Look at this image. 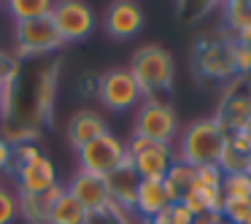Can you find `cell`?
<instances>
[{"label": "cell", "mask_w": 251, "mask_h": 224, "mask_svg": "<svg viewBox=\"0 0 251 224\" xmlns=\"http://www.w3.org/2000/svg\"><path fill=\"white\" fill-rule=\"evenodd\" d=\"M227 135L216 124V119H197L186 124L176 138V159L192 165V168H202V165H219V157L224 151Z\"/></svg>", "instance_id": "obj_1"}, {"label": "cell", "mask_w": 251, "mask_h": 224, "mask_svg": "<svg viewBox=\"0 0 251 224\" xmlns=\"http://www.w3.org/2000/svg\"><path fill=\"white\" fill-rule=\"evenodd\" d=\"M130 73L138 81L143 92V100H162L159 95L170 92L176 78V62L173 54L168 49H162L159 44H146L132 54Z\"/></svg>", "instance_id": "obj_2"}, {"label": "cell", "mask_w": 251, "mask_h": 224, "mask_svg": "<svg viewBox=\"0 0 251 224\" xmlns=\"http://www.w3.org/2000/svg\"><path fill=\"white\" fill-rule=\"evenodd\" d=\"M178 132H181V124H178V116H176L170 103L146 98L138 105L135 122H132V135L146 138L151 143H168V146H173Z\"/></svg>", "instance_id": "obj_3"}, {"label": "cell", "mask_w": 251, "mask_h": 224, "mask_svg": "<svg viewBox=\"0 0 251 224\" xmlns=\"http://www.w3.org/2000/svg\"><path fill=\"white\" fill-rule=\"evenodd\" d=\"M14 41H17V60H38V57L54 54L65 46V41L60 38L51 17L33 19V22H19L14 30Z\"/></svg>", "instance_id": "obj_4"}, {"label": "cell", "mask_w": 251, "mask_h": 224, "mask_svg": "<svg viewBox=\"0 0 251 224\" xmlns=\"http://www.w3.org/2000/svg\"><path fill=\"white\" fill-rule=\"evenodd\" d=\"M127 157L141 181H162L176 162V149L168 143H151L146 138L132 135L127 141Z\"/></svg>", "instance_id": "obj_5"}, {"label": "cell", "mask_w": 251, "mask_h": 224, "mask_svg": "<svg viewBox=\"0 0 251 224\" xmlns=\"http://www.w3.org/2000/svg\"><path fill=\"white\" fill-rule=\"evenodd\" d=\"M76 154H78V170H87V173L108 178L116 168H122L127 162V143L108 130L105 135H100L92 143L81 146Z\"/></svg>", "instance_id": "obj_6"}, {"label": "cell", "mask_w": 251, "mask_h": 224, "mask_svg": "<svg viewBox=\"0 0 251 224\" xmlns=\"http://www.w3.org/2000/svg\"><path fill=\"white\" fill-rule=\"evenodd\" d=\"M98 100L114 114L138 108L143 103V92L132 78L130 68H114L98 78Z\"/></svg>", "instance_id": "obj_7"}, {"label": "cell", "mask_w": 251, "mask_h": 224, "mask_svg": "<svg viewBox=\"0 0 251 224\" xmlns=\"http://www.w3.org/2000/svg\"><path fill=\"white\" fill-rule=\"evenodd\" d=\"M51 22L65 44H76L92 35L95 30V11L81 0H60L51 8Z\"/></svg>", "instance_id": "obj_8"}, {"label": "cell", "mask_w": 251, "mask_h": 224, "mask_svg": "<svg viewBox=\"0 0 251 224\" xmlns=\"http://www.w3.org/2000/svg\"><path fill=\"white\" fill-rule=\"evenodd\" d=\"M195 68L202 78L213 81H229L235 78V60H232V38H213L202 41L195 51Z\"/></svg>", "instance_id": "obj_9"}, {"label": "cell", "mask_w": 251, "mask_h": 224, "mask_svg": "<svg viewBox=\"0 0 251 224\" xmlns=\"http://www.w3.org/2000/svg\"><path fill=\"white\" fill-rule=\"evenodd\" d=\"M249 116H251V89L246 87V78H235L232 87L224 92L213 119L224 130V135H232V132L243 130Z\"/></svg>", "instance_id": "obj_10"}, {"label": "cell", "mask_w": 251, "mask_h": 224, "mask_svg": "<svg viewBox=\"0 0 251 224\" xmlns=\"http://www.w3.org/2000/svg\"><path fill=\"white\" fill-rule=\"evenodd\" d=\"M14 178H17V189L19 195H46L49 189H54L60 184L57 178V168L44 151L38 157L27 159L22 165H14Z\"/></svg>", "instance_id": "obj_11"}, {"label": "cell", "mask_w": 251, "mask_h": 224, "mask_svg": "<svg viewBox=\"0 0 251 224\" xmlns=\"http://www.w3.org/2000/svg\"><path fill=\"white\" fill-rule=\"evenodd\" d=\"M143 22H146L143 8L138 3H132V0H116L105 11V33L116 41L135 38L143 30Z\"/></svg>", "instance_id": "obj_12"}, {"label": "cell", "mask_w": 251, "mask_h": 224, "mask_svg": "<svg viewBox=\"0 0 251 224\" xmlns=\"http://www.w3.org/2000/svg\"><path fill=\"white\" fill-rule=\"evenodd\" d=\"M87 213H98L103 208L111 205V197H108V184H105L103 175H95L87 173V170H78L76 175L71 178V184L65 186Z\"/></svg>", "instance_id": "obj_13"}, {"label": "cell", "mask_w": 251, "mask_h": 224, "mask_svg": "<svg viewBox=\"0 0 251 224\" xmlns=\"http://www.w3.org/2000/svg\"><path fill=\"white\" fill-rule=\"evenodd\" d=\"M108 184V197H111V205L122 208V211H132L135 208V197H138V186H141V175L135 173L130 157L122 168H116L114 173L105 178Z\"/></svg>", "instance_id": "obj_14"}, {"label": "cell", "mask_w": 251, "mask_h": 224, "mask_svg": "<svg viewBox=\"0 0 251 224\" xmlns=\"http://www.w3.org/2000/svg\"><path fill=\"white\" fill-rule=\"evenodd\" d=\"M105 132H108L105 119L92 108L76 111V114L71 116V122H68V143H71L76 151L81 146H87V143H92L95 138L105 135Z\"/></svg>", "instance_id": "obj_15"}, {"label": "cell", "mask_w": 251, "mask_h": 224, "mask_svg": "<svg viewBox=\"0 0 251 224\" xmlns=\"http://www.w3.org/2000/svg\"><path fill=\"white\" fill-rule=\"evenodd\" d=\"M170 202L173 200H170V195H168L162 181H141L138 197H135V208H132V211H135L138 219H143V222L149 224L159 211H165Z\"/></svg>", "instance_id": "obj_16"}, {"label": "cell", "mask_w": 251, "mask_h": 224, "mask_svg": "<svg viewBox=\"0 0 251 224\" xmlns=\"http://www.w3.org/2000/svg\"><path fill=\"white\" fill-rule=\"evenodd\" d=\"M65 189L62 184H57L54 189H49L46 195H19V216L27 224H49V208L60 192Z\"/></svg>", "instance_id": "obj_17"}, {"label": "cell", "mask_w": 251, "mask_h": 224, "mask_svg": "<svg viewBox=\"0 0 251 224\" xmlns=\"http://www.w3.org/2000/svg\"><path fill=\"white\" fill-rule=\"evenodd\" d=\"M89 213L81 208V202L71 195L68 189H62L60 195L51 200L49 208V224H87Z\"/></svg>", "instance_id": "obj_18"}, {"label": "cell", "mask_w": 251, "mask_h": 224, "mask_svg": "<svg viewBox=\"0 0 251 224\" xmlns=\"http://www.w3.org/2000/svg\"><path fill=\"white\" fill-rule=\"evenodd\" d=\"M162 184H165V189H168L170 200L181 202L186 192L195 186V168H192V165H186V162H181V159H176L173 168L168 170V175L162 178Z\"/></svg>", "instance_id": "obj_19"}, {"label": "cell", "mask_w": 251, "mask_h": 224, "mask_svg": "<svg viewBox=\"0 0 251 224\" xmlns=\"http://www.w3.org/2000/svg\"><path fill=\"white\" fill-rule=\"evenodd\" d=\"M6 8L11 14L14 25H19V22H33V19L51 17L54 3L51 0H11V3H6Z\"/></svg>", "instance_id": "obj_20"}, {"label": "cell", "mask_w": 251, "mask_h": 224, "mask_svg": "<svg viewBox=\"0 0 251 224\" xmlns=\"http://www.w3.org/2000/svg\"><path fill=\"white\" fill-rule=\"evenodd\" d=\"M222 17H224V25H227V30L232 35L229 38H235L238 33H243V30L251 27V0H229V3H224L222 6Z\"/></svg>", "instance_id": "obj_21"}, {"label": "cell", "mask_w": 251, "mask_h": 224, "mask_svg": "<svg viewBox=\"0 0 251 224\" xmlns=\"http://www.w3.org/2000/svg\"><path fill=\"white\" fill-rule=\"evenodd\" d=\"M87 224H146L143 219L135 216V211H122L116 205H108L98 213H89Z\"/></svg>", "instance_id": "obj_22"}, {"label": "cell", "mask_w": 251, "mask_h": 224, "mask_svg": "<svg viewBox=\"0 0 251 224\" xmlns=\"http://www.w3.org/2000/svg\"><path fill=\"white\" fill-rule=\"evenodd\" d=\"M222 195L229 197V200H251V175L249 173L224 175Z\"/></svg>", "instance_id": "obj_23"}, {"label": "cell", "mask_w": 251, "mask_h": 224, "mask_svg": "<svg viewBox=\"0 0 251 224\" xmlns=\"http://www.w3.org/2000/svg\"><path fill=\"white\" fill-rule=\"evenodd\" d=\"M192 211L184 205V202H170L165 211H159L157 216L151 219L149 224H192Z\"/></svg>", "instance_id": "obj_24"}, {"label": "cell", "mask_w": 251, "mask_h": 224, "mask_svg": "<svg viewBox=\"0 0 251 224\" xmlns=\"http://www.w3.org/2000/svg\"><path fill=\"white\" fill-rule=\"evenodd\" d=\"M246 165H249V157L240 151H235L229 143H224V151L219 157V170L224 175H235V173H246Z\"/></svg>", "instance_id": "obj_25"}, {"label": "cell", "mask_w": 251, "mask_h": 224, "mask_svg": "<svg viewBox=\"0 0 251 224\" xmlns=\"http://www.w3.org/2000/svg\"><path fill=\"white\" fill-rule=\"evenodd\" d=\"M219 213H222V219H227L232 224H243L251 216V200H229V197H224Z\"/></svg>", "instance_id": "obj_26"}, {"label": "cell", "mask_w": 251, "mask_h": 224, "mask_svg": "<svg viewBox=\"0 0 251 224\" xmlns=\"http://www.w3.org/2000/svg\"><path fill=\"white\" fill-rule=\"evenodd\" d=\"M19 219V195L0 186V224H14Z\"/></svg>", "instance_id": "obj_27"}, {"label": "cell", "mask_w": 251, "mask_h": 224, "mask_svg": "<svg viewBox=\"0 0 251 224\" xmlns=\"http://www.w3.org/2000/svg\"><path fill=\"white\" fill-rule=\"evenodd\" d=\"M232 60H235V73L240 78L251 76V49H246L243 44L232 41Z\"/></svg>", "instance_id": "obj_28"}, {"label": "cell", "mask_w": 251, "mask_h": 224, "mask_svg": "<svg viewBox=\"0 0 251 224\" xmlns=\"http://www.w3.org/2000/svg\"><path fill=\"white\" fill-rule=\"evenodd\" d=\"M17 65H19V60L11 54V51H3V49H0V87H3V84H8V81L14 78Z\"/></svg>", "instance_id": "obj_29"}, {"label": "cell", "mask_w": 251, "mask_h": 224, "mask_svg": "<svg viewBox=\"0 0 251 224\" xmlns=\"http://www.w3.org/2000/svg\"><path fill=\"white\" fill-rule=\"evenodd\" d=\"M38 154H41V149L35 146V143H17V146H14V165H22V162H27V159L38 157Z\"/></svg>", "instance_id": "obj_30"}, {"label": "cell", "mask_w": 251, "mask_h": 224, "mask_svg": "<svg viewBox=\"0 0 251 224\" xmlns=\"http://www.w3.org/2000/svg\"><path fill=\"white\" fill-rule=\"evenodd\" d=\"M227 143H229V146L235 149V151L246 154V157H249V154H251V138L246 135L243 130H240V132H232V135H227Z\"/></svg>", "instance_id": "obj_31"}, {"label": "cell", "mask_w": 251, "mask_h": 224, "mask_svg": "<svg viewBox=\"0 0 251 224\" xmlns=\"http://www.w3.org/2000/svg\"><path fill=\"white\" fill-rule=\"evenodd\" d=\"M3 170H14V146L6 138H0V173Z\"/></svg>", "instance_id": "obj_32"}, {"label": "cell", "mask_w": 251, "mask_h": 224, "mask_svg": "<svg viewBox=\"0 0 251 224\" xmlns=\"http://www.w3.org/2000/svg\"><path fill=\"white\" fill-rule=\"evenodd\" d=\"M219 222H222V213H213V211L197 213V216L192 219V224H219Z\"/></svg>", "instance_id": "obj_33"}, {"label": "cell", "mask_w": 251, "mask_h": 224, "mask_svg": "<svg viewBox=\"0 0 251 224\" xmlns=\"http://www.w3.org/2000/svg\"><path fill=\"white\" fill-rule=\"evenodd\" d=\"M232 41H238V44H243L246 49H251V27H249V30H243V33H238Z\"/></svg>", "instance_id": "obj_34"}, {"label": "cell", "mask_w": 251, "mask_h": 224, "mask_svg": "<svg viewBox=\"0 0 251 224\" xmlns=\"http://www.w3.org/2000/svg\"><path fill=\"white\" fill-rule=\"evenodd\" d=\"M6 114V87H0V119Z\"/></svg>", "instance_id": "obj_35"}, {"label": "cell", "mask_w": 251, "mask_h": 224, "mask_svg": "<svg viewBox=\"0 0 251 224\" xmlns=\"http://www.w3.org/2000/svg\"><path fill=\"white\" fill-rule=\"evenodd\" d=\"M243 132H246V135L251 138V116H249V119H246V124H243Z\"/></svg>", "instance_id": "obj_36"}, {"label": "cell", "mask_w": 251, "mask_h": 224, "mask_svg": "<svg viewBox=\"0 0 251 224\" xmlns=\"http://www.w3.org/2000/svg\"><path fill=\"white\" fill-rule=\"evenodd\" d=\"M219 224H232V222H227V219H222V222H219Z\"/></svg>", "instance_id": "obj_37"}, {"label": "cell", "mask_w": 251, "mask_h": 224, "mask_svg": "<svg viewBox=\"0 0 251 224\" xmlns=\"http://www.w3.org/2000/svg\"><path fill=\"white\" fill-rule=\"evenodd\" d=\"M243 224H251V216H249V219H246V222H243Z\"/></svg>", "instance_id": "obj_38"}]
</instances>
